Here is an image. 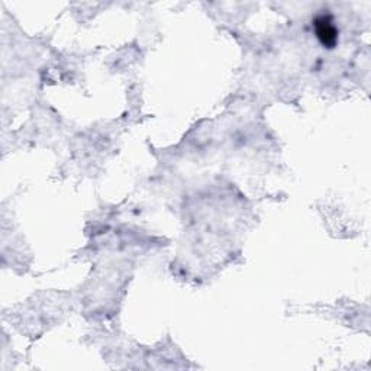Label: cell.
Returning <instances> with one entry per match:
<instances>
[{
	"instance_id": "6da1fadb",
	"label": "cell",
	"mask_w": 371,
	"mask_h": 371,
	"mask_svg": "<svg viewBox=\"0 0 371 371\" xmlns=\"http://www.w3.org/2000/svg\"><path fill=\"white\" fill-rule=\"evenodd\" d=\"M316 38L325 49H335L338 44V28L330 15H319L313 21Z\"/></svg>"
}]
</instances>
